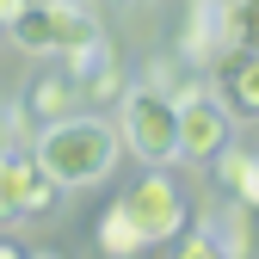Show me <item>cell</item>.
<instances>
[{"instance_id":"6da1fadb","label":"cell","mask_w":259,"mask_h":259,"mask_svg":"<svg viewBox=\"0 0 259 259\" xmlns=\"http://www.w3.org/2000/svg\"><path fill=\"white\" fill-rule=\"evenodd\" d=\"M44 160V173L62 185V191H80V185H99L111 167H117V130L99 123V117H56L44 123L37 148H31Z\"/></svg>"},{"instance_id":"7a4b0ae2","label":"cell","mask_w":259,"mask_h":259,"mask_svg":"<svg viewBox=\"0 0 259 259\" xmlns=\"http://www.w3.org/2000/svg\"><path fill=\"white\" fill-rule=\"evenodd\" d=\"M7 37L31 56H87L93 44H105L99 37V19H93L87 7H68V0H25L19 19L7 25Z\"/></svg>"},{"instance_id":"3957f363","label":"cell","mask_w":259,"mask_h":259,"mask_svg":"<svg viewBox=\"0 0 259 259\" xmlns=\"http://www.w3.org/2000/svg\"><path fill=\"white\" fill-rule=\"evenodd\" d=\"M123 142L136 148L148 167H167L179 160V105L167 87H130L123 93Z\"/></svg>"},{"instance_id":"277c9868","label":"cell","mask_w":259,"mask_h":259,"mask_svg":"<svg viewBox=\"0 0 259 259\" xmlns=\"http://www.w3.org/2000/svg\"><path fill=\"white\" fill-rule=\"evenodd\" d=\"M173 105H179V160L210 167L229 148V105H216L204 87H173Z\"/></svg>"},{"instance_id":"5b68a950","label":"cell","mask_w":259,"mask_h":259,"mask_svg":"<svg viewBox=\"0 0 259 259\" xmlns=\"http://www.w3.org/2000/svg\"><path fill=\"white\" fill-rule=\"evenodd\" d=\"M62 204V185L44 173L37 154H0V222H31Z\"/></svg>"},{"instance_id":"8992f818","label":"cell","mask_w":259,"mask_h":259,"mask_svg":"<svg viewBox=\"0 0 259 259\" xmlns=\"http://www.w3.org/2000/svg\"><path fill=\"white\" fill-rule=\"evenodd\" d=\"M117 210L136 222V235L148 241V247H160V241H173V235H185V198L167 185V173H148V179H136L117 198Z\"/></svg>"},{"instance_id":"52a82bcc","label":"cell","mask_w":259,"mask_h":259,"mask_svg":"<svg viewBox=\"0 0 259 259\" xmlns=\"http://www.w3.org/2000/svg\"><path fill=\"white\" fill-rule=\"evenodd\" d=\"M229 50V0H185V25H179V56L210 68Z\"/></svg>"},{"instance_id":"ba28073f","label":"cell","mask_w":259,"mask_h":259,"mask_svg":"<svg viewBox=\"0 0 259 259\" xmlns=\"http://www.w3.org/2000/svg\"><path fill=\"white\" fill-rule=\"evenodd\" d=\"M216 87H222V99H229V117H259V50H241L229 44L216 62Z\"/></svg>"},{"instance_id":"9c48e42d","label":"cell","mask_w":259,"mask_h":259,"mask_svg":"<svg viewBox=\"0 0 259 259\" xmlns=\"http://www.w3.org/2000/svg\"><path fill=\"white\" fill-rule=\"evenodd\" d=\"M68 74H74V93H80V99H93V105L123 99V68H117V56H111L105 44H93L87 56H74Z\"/></svg>"},{"instance_id":"30bf717a","label":"cell","mask_w":259,"mask_h":259,"mask_svg":"<svg viewBox=\"0 0 259 259\" xmlns=\"http://www.w3.org/2000/svg\"><path fill=\"white\" fill-rule=\"evenodd\" d=\"M216 179H222V191H229L235 204H247V210H259V154H247V148H222L216 160Z\"/></svg>"},{"instance_id":"8fae6325","label":"cell","mask_w":259,"mask_h":259,"mask_svg":"<svg viewBox=\"0 0 259 259\" xmlns=\"http://www.w3.org/2000/svg\"><path fill=\"white\" fill-rule=\"evenodd\" d=\"M80 105V93H74V74H37L31 80V99H25V117H37V123H56V117H68Z\"/></svg>"},{"instance_id":"7c38bea8","label":"cell","mask_w":259,"mask_h":259,"mask_svg":"<svg viewBox=\"0 0 259 259\" xmlns=\"http://www.w3.org/2000/svg\"><path fill=\"white\" fill-rule=\"evenodd\" d=\"M204 235L216 241V253H229V259L253 253V210H247V204H235L229 216H216V210H210V222H204Z\"/></svg>"},{"instance_id":"4fadbf2b","label":"cell","mask_w":259,"mask_h":259,"mask_svg":"<svg viewBox=\"0 0 259 259\" xmlns=\"http://www.w3.org/2000/svg\"><path fill=\"white\" fill-rule=\"evenodd\" d=\"M142 247H148V241L136 235V222H130V216L111 204V210L99 216V253H111V259H130V253H142Z\"/></svg>"},{"instance_id":"5bb4252c","label":"cell","mask_w":259,"mask_h":259,"mask_svg":"<svg viewBox=\"0 0 259 259\" xmlns=\"http://www.w3.org/2000/svg\"><path fill=\"white\" fill-rule=\"evenodd\" d=\"M229 44L259 50V0H229Z\"/></svg>"},{"instance_id":"9a60e30c","label":"cell","mask_w":259,"mask_h":259,"mask_svg":"<svg viewBox=\"0 0 259 259\" xmlns=\"http://www.w3.org/2000/svg\"><path fill=\"white\" fill-rule=\"evenodd\" d=\"M179 253H185V259H210V253H216V241H210L204 229H191V235L179 241Z\"/></svg>"},{"instance_id":"2e32d148","label":"cell","mask_w":259,"mask_h":259,"mask_svg":"<svg viewBox=\"0 0 259 259\" xmlns=\"http://www.w3.org/2000/svg\"><path fill=\"white\" fill-rule=\"evenodd\" d=\"M19 7H25V0H0V31H7V25L19 19Z\"/></svg>"}]
</instances>
